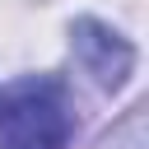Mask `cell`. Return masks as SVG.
I'll return each instance as SVG.
<instances>
[{
  "label": "cell",
  "mask_w": 149,
  "mask_h": 149,
  "mask_svg": "<svg viewBox=\"0 0 149 149\" xmlns=\"http://www.w3.org/2000/svg\"><path fill=\"white\" fill-rule=\"evenodd\" d=\"M74 135L61 79H23L0 98V149H65Z\"/></svg>",
  "instance_id": "1"
},
{
  "label": "cell",
  "mask_w": 149,
  "mask_h": 149,
  "mask_svg": "<svg viewBox=\"0 0 149 149\" xmlns=\"http://www.w3.org/2000/svg\"><path fill=\"white\" fill-rule=\"evenodd\" d=\"M70 47H74V61L84 65V74L107 93H116L135 70V47L116 28H107L102 19H74Z\"/></svg>",
  "instance_id": "2"
}]
</instances>
